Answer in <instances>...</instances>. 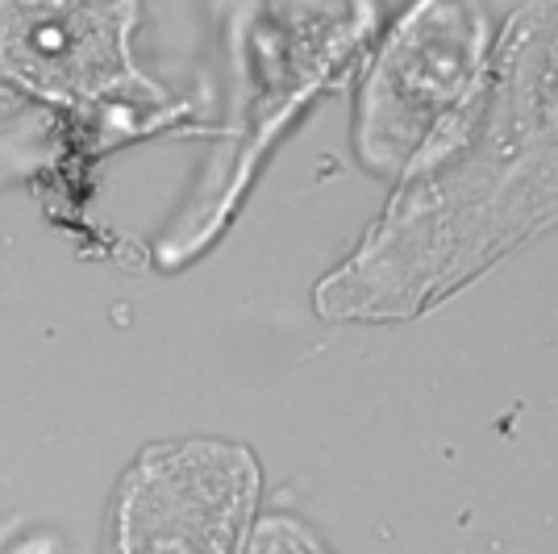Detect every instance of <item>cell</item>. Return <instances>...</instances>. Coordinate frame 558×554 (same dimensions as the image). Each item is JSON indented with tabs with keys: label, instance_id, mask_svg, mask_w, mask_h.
Masks as SVG:
<instances>
[{
	"label": "cell",
	"instance_id": "6da1fadb",
	"mask_svg": "<svg viewBox=\"0 0 558 554\" xmlns=\"http://www.w3.org/2000/svg\"><path fill=\"white\" fill-rule=\"evenodd\" d=\"M142 462V492L125 508L130 554H233L238 521L251 508L255 467L230 446L192 442Z\"/></svg>",
	"mask_w": 558,
	"mask_h": 554
}]
</instances>
